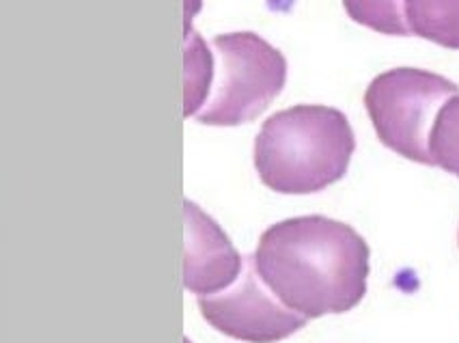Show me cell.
<instances>
[{
    "label": "cell",
    "mask_w": 459,
    "mask_h": 343,
    "mask_svg": "<svg viewBox=\"0 0 459 343\" xmlns=\"http://www.w3.org/2000/svg\"><path fill=\"white\" fill-rule=\"evenodd\" d=\"M371 251L350 224L298 216L261 233L253 259L261 281L307 320L348 313L365 298Z\"/></svg>",
    "instance_id": "cell-1"
},
{
    "label": "cell",
    "mask_w": 459,
    "mask_h": 343,
    "mask_svg": "<svg viewBox=\"0 0 459 343\" xmlns=\"http://www.w3.org/2000/svg\"><path fill=\"white\" fill-rule=\"evenodd\" d=\"M356 138L348 117L322 104L274 112L255 141L261 181L281 195H311L348 173Z\"/></svg>",
    "instance_id": "cell-2"
},
{
    "label": "cell",
    "mask_w": 459,
    "mask_h": 343,
    "mask_svg": "<svg viewBox=\"0 0 459 343\" xmlns=\"http://www.w3.org/2000/svg\"><path fill=\"white\" fill-rule=\"evenodd\" d=\"M210 46L212 87L196 119L205 126L253 121L285 87V57L255 33L218 35Z\"/></svg>",
    "instance_id": "cell-3"
},
{
    "label": "cell",
    "mask_w": 459,
    "mask_h": 343,
    "mask_svg": "<svg viewBox=\"0 0 459 343\" xmlns=\"http://www.w3.org/2000/svg\"><path fill=\"white\" fill-rule=\"evenodd\" d=\"M459 87L416 67L388 69L371 80L365 106L384 147L419 164L434 166L429 152L437 112Z\"/></svg>",
    "instance_id": "cell-4"
},
{
    "label": "cell",
    "mask_w": 459,
    "mask_h": 343,
    "mask_svg": "<svg viewBox=\"0 0 459 343\" xmlns=\"http://www.w3.org/2000/svg\"><path fill=\"white\" fill-rule=\"evenodd\" d=\"M199 309L222 335L247 343H274L304 329L307 318L287 309L272 292H265L255 259L244 261L242 277L231 287L201 296Z\"/></svg>",
    "instance_id": "cell-5"
},
{
    "label": "cell",
    "mask_w": 459,
    "mask_h": 343,
    "mask_svg": "<svg viewBox=\"0 0 459 343\" xmlns=\"http://www.w3.org/2000/svg\"><path fill=\"white\" fill-rule=\"evenodd\" d=\"M184 287L199 298L231 287L242 275L244 257H239L227 233L196 203L184 201Z\"/></svg>",
    "instance_id": "cell-6"
},
{
    "label": "cell",
    "mask_w": 459,
    "mask_h": 343,
    "mask_svg": "<svg viewBox=\"0 0 459 343\" xmlns=\"http://www.w3.org/2000/svg\"><path fill=\"white\" fill-rule=\"evenodd\" d=\"M410 33L459 50V0H405Z\"/></svg>",
    "instance_id": "cell-7"
},
{
    "label": "cell",
    "mask_w": 459,
    "mask_h": 343,
    "mask_svg": "<svg viewBox=\"0 0 459 343\" xmlns=\"http://www.w3.org/2000/svg\"><path fill=\"white\" fill-rule=\"evenodd\" d=\"M186 117H196L203 101L212 87L213 76V52H210L205 41L199 35L192 33L186 37Z\"/></svg>",
    "instance_id": "cell-8"
},
{
    "label": "cell",
    "mask_w": 459,
    "mask_h": 343,
    "mask_svg": "<svg viewBox=\"0 0 459 343\" xmlns=\"http://www.w3.org/2000/svg\"><path fill=\"white\" fill-rule=\"evenodd\" d=\"M343 7L354 22L377 33L412 35L405 18V0H343Z\"/></svg>",
    "instance_id": "cell-9"
},
{
    "label": "cell",
    "mask_w": 459,
    "mask_h": 343,
    "mask_svg": "<svg viewBox=\"0 0 459 343\" xmlns=\"http://www.w3.org/2000/svg\"><path fill=\"white\" fill-rule=\"evenodd\" d=\"M429 152L434 166L459 178V93L453 95L437 112Z\"/></svg>",
    "instance_id": "cell-10"
}]
</instances>
